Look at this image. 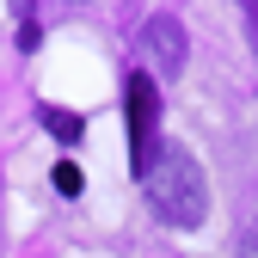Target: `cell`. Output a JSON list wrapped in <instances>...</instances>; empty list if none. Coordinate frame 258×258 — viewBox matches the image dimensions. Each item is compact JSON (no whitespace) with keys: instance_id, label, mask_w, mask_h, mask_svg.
<instances>
[{"instance_id":"cell-1","label":"cell","mask_w":258,"mask_h":258,"mask_svg":"<svg viewBox=\"0 0 258 258\" xmlns=\"http://www.w3.org/2000/svg\"><path fill=\"white\" fill-rule=\"evenodd\" d=\"M142 190H148V203H154V215L166 221V228H203V215H209V178H203V166H197L190 148L160 142L154 166L142 172Z\"/></svg>"},{"instance_id":"cell-2","label":"cell","mask_w":258,"mask_h":258,"mask_svg":"<svg viewBox=\"0 0 258 258\" xmlns=\"http://www.w3.org/2000/svg\"><path fill=\"white\" fill-rule=\"evenodd\" d=\"M123 105H129V166L148 172L154 154H160V142H154L160 136V86H154V74H129Z\"/></svg>"},{"instance_id":"cell-3","label":"cell","mask_w":258,"mask_h":258,"mask_svg":"<svg viewBox=\"0 0 258 258\" xmlns=\"http://www.w3.org/2000/svg\"><path fill=\"white\" fill-rule=\"evenodd\" d=\"M142 49H148V68H154V74H178L184 55H190L184 25H178L172 13H154V19L142 25Z\"/></svg>"},{"instance_id":"cell-4","label":"cell","mask_w":258,"mask_h":258,"mask_svg":"<svg viewBox=\"0 0 258 258\" xmlns=\"http://www.w3.org/2000/svg\"><path fill=\"white\" fill-rule=\"evenodd\" d=\"M43 123H49V136H55V142H80V129H86L74 111H43Z\"/></svg>"},{"instance_id":"cell-5","label":"cell","mask_w":258,"mask_h":258,"mask_svg":"<svg viewBox=\"0 0 258 258\" xmlns=\"http://www.w3.org/2000/svg\"><path fill=\"white\" fill-rule=\"evenodd\" d=\"M55 190H61V197H80V166H74V160L55 166Z\"/></svg>"},{"instance_id":"cell-6","label":"cell","mask_w":258,"mask_h":258,"mask_svg":"<svg viewBox=\"0 0 258 258\" xmlns=\"http://www.w3.org/2000/svg\"><path fill=\"white\" fill-rule=\"evenodd\" d=\"M246 43H252V55H258V0L246 7Z\"/></svg>"},{"instance_id":"cell-7","label":"cell","mask_w":258,"mask_h":258,"mask_svg":"<svg viewBox=\"0 0 258 258\" xmlns=\"http://www.w3.org/2000/svg\"><path fill=\"white\" fill-rule=\"evenodd\" d=\"M240 258H258V240H246V246H240Z\"/></svg>"}]
</instances>
